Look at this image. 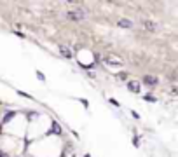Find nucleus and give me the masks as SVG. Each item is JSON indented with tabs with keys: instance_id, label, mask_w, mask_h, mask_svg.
I'll return each mask as SVG.
<instances>
[{
	"instance_id": "4",
	"label": "nucleus",
	"mask_w": 178,
	"mask_h": 157,
	"mask_svg": "<svg viewBox=\"0 0 178 157\" xmlns=\"http://www.w3.org/2000/svg\"><path fill=\"white\" fill-rule=\"evenodd\" d=\"M119 26H121V28H133V21H131V19H126V18H122V19L119 21Z\"/></svg>"
},
{
	"instance_id": "11",
	"label": "nucleus",
	"mask_w": 178,
	"mask_h": 157,
	"mask_svg": "<svg viewBox=\"0 0 178 157\" xmlns=\"http://www.w3.org/2000/svg\"><path fill=\"white\" fill-rule=\"evenodd\" d=\"M0 157H4V154H2V152H0Z\"/></svg>"
},
{
	"instance_id": "10",
	"label": "nucleus",
	"mask_w": 178,
	"mask_h": 157,
	"mask_svg": "<svg viewBox=\"0 0 178 157\" xmlns=\"http://www.w3.org/2000/svg\"><path fill=\"white\" fill-rule=\"evenodd\" d=\"M117 77H119V79H121V80H124V79H126V73H119Z\"/></svg>"
},
{
	"instance_id": "3",
	"label": "nucleus",
	"mask_w": 178,
	"mask_h": 157,
	"mask_svg": "<svg viewBox=\"0 0 178 157\" xmlns=\"http://www.w3.org/2000/svg\"><path fill=\"white\" fill-rule=\"evenodd\" d=\"M143 28H145V30H150V32H156L157 25L154 21H148V19H147V21H143Z\"/></svg>"
},
{
	"instance_id": "9",
	"label": "nucleus",
	"mask_w": 178,
	"mask_h": 157,
	"mask_svg": "<svg viewBox=\"0 0 178 157\" xmlns=\"http://www.w3.org/2000/svg\"><path fill=\"white\" fill-rule=\"evenodd\" d=\"M12 115H14L12 112H11V114H7V115H6V120H4V122H7V120H11V117H12Z\"/></svg>"
},
{
	"instance_id": "6",
	"label": "nucleus",
	"mask_w": 178,
	"mask_h": 157,
	"mask_svg": "<svg viewBox=\"0 0 178 157\" xmlns=\"http://www.w3.org/2000/svg\"><path fill=\"white\" fill-rule=\"evenodd\" d=\"M59 51H61V54L65 56V58H72V51L68 47H65V45H61L59 47Z\"/></svg>"
},
{
	"instance_id": "1",
	"label": "nucleus",
	"mask_w": 178,
	"mask_h": 157,
	"mask_svg": "<svg viewBox=\"0 0 178 157\" xmlns=\"http://www.w3.org/2000/svg\"><path fill=\"white\" fill-rule=\"evenodd\" d=\"M68 19H72V21H84V19H87V11L86 9H73V11H68L65 14Z\"/></svg>"
},
{
	"instance_id": "8",
	"label": "nucleus",
	"mask_w": 178,
	"mask_h": 157,
	"mask_svg": "<svg viewBox=\"0 0 178 157\" xmlns=\"http://www.w3.org/2000/svg\"><path fill=\"white\" fill-rule=\"evenodd\" d=\"M107 63H115V65H122V61L119 60V58H115V56H108V58H107Z\"/></svg>"
},
{
	"instance_id": "5",
	"label": "nucleus",
	"mask_w": 178,
	"mask_h": 157,
	"mask_svg": "<svg viewBox=\"0 0 178 157\" xmlns=\"http://www.w3.org/2000/svg\"><path fill=\"white\" fill-rule=\"evenodd\" d=\"M128 87H129L133 92H140V84H138L136 80H131L129 84H128Z\"/></svg>"
},
{
	"instance_id": "7",
	"label": "nucleus",
	"mask_w": 178,
	"mask_h": 157,
	"mask_svg": "<svg viewBox=\"0 0 178 157\" xmlns=\"http://www.w3.org/2000/svg\"><path fill=\"white\" fill-rule=\"evenodd\" d=\"M51 133H56V135H59L61 133V128L58 126V122H53V126H51V131H49V135Z\"/></svg>"
},
{
	"instance_id": "2",
	"label": "nucleus",
	"mask_w": 178,
	"mask_h": 157,
	"mask_svg": "<svg viewBox=\"0 0 178 157\" xmlns=\"http://www.w3.org/2000/svg\"><path fill=\"white\" fill-rule=\"evenodd\" d=\"M157 77H154V75H147V77H143V84H147V86H156L157 84Z\"/></svg>"
}]
</instances>
